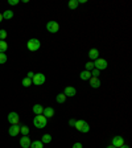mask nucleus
Returning a JSON list of instances; mask_svg holds the SVG:
<instances>
[{
  "label": "nucleus",
  "mask_w": 132,
  "mask_h": 148,
  "mask_svg": "<svg viewBox=\"0 0 132 148\" xmlns=\"http://www.w3.org/2000/svg\"><path fill=\"white\" fill-rule=\"evenodd\" d=\"M8 122L11 123V126H17V124H20V116H18L17 112H9Z\"/></svg>",
  "instance_id": "6"
},
{
  "label": "nucleus",
  "mask_w": 132,
  "mask_h": 148,
  "mask_svg": "<svg viewBox=\"0 0 132 148\" xmlns=\"http://www.w3.org/2000/svg\"><path fill=\"white\" fill-rule=\"evenodd\" d=\"M3 21V15H1V13H0V23Z\"/></svg>",
  "instance_id": "34"
},
{
  "label": "nucleus",
  "mask_w": 132,
  "mask_h": 148,
  "mask_svg": "<svg viewBox=\"0 0 132 148\" xmlns=\"http://www.w3.org/2000/svg\"><path fill=\"white\" fill-rule=\"evenodd\" d=\"M3 15V18H5V20H9V18H12L13 17V12L12 11H4V13H1Z\"/></svg>",
  "instance_id": "21"
},
{
  "label": "nucleus",
  "mask_w": 132,
  "mask_h": 148,
  "mask_svg": "<svg viewBox=\"0 0 132 148\" xmlns=\"http://www.w3.org/2000/svg\"><path fill=\"white\" fill-rule=\"evenodd\" d=\"M75 123H77V120H75V119H70V120H69V124H70V126H75Z\"/></svg>",
  "instance_id": "32"
},
{
  "label": "nucleus",
  "mask_w": 132,
  "mask_h": 148,
  "mask_svg": "<svg viewBox=\"0 0 132 148\" xmlns=\"http://www.w3.org/2000/svg\"><path fill=\"white\" fill-rule=\"evenodd\" d=\"M33 112L36 115H42V112H44V107H42V105H34L33 106Z\"/></svg>",
  "instance_id": "15"
},
{
  "label": "nucleus",
  "mask_w": 132,
  "mask_h": 148,
  "mask_svg": "<svg viewBox=\"0 0 132 148\" xmlns=\"http://www.w3.org/2000/svg\"><path fill=\"white\" fill-rule=\"evenodd\" d=\"M21 85L24 87H29L32 85V79H29V78H24V79L21 81Z\"/></svg>",
  "instance_id": "23"
},
{
  "label": "nucleus",
  "mask_w": 132,
  "mask_h": 148,
  "mask_svg": "<svg viewBox=\"0 0 132 148\" xmlns=\"http://www.w3.org/2000/svg\"><path fill=\"white\" fill-rule=\"evenodd\" d=\"M8 57H7L5 53H0V64H5Z\"/></svg>",
  "instance_id": "26"
},
{
  "label": "nucleus",
  "mask_w": 132,
  "mask_h": 148,
  "mask_svg": "<svg viewBox=\"0 0 132 148\" xmlns=\"http://www.w3.org/2000/svg\"><path fill=\"white\" fill-rule=\"evenodd\" d=\"M7 49H8V44H7L5 41L0 40V53H5Z\"/></svg>",
  "instance_id": "20"
},
{
  "label": "nucleus",
  "mask_w": 132,
  "mask_h": 148,
  "mask_svg": "<svg viewBox=\"0 0 132 148\" xmlns=\"http://www.w3.org/2000/svg\"><path fill=\"white\" fill-rule=\"evenodd\" d=\"M33 124L37 128H45L46 124H48V119L44 115H36L33 119Z\"/></svg>",
  "instance_id": "1"
},
{
  "label": "nucleus",
  "mask_w": 132,
  "mask_h": 148,
  "mask_svg": "<svg viewBox=\"0 0 132 148\" xmlns=\"http://www.w3.org/2000/svg\"><path fill=\"white\" fill-rule=\"evenodd\" d=\"M107 61L106 60H103V58H98V60H95L94 61V68L96 69V70H105L106 68H107Z\"/></svg>",
  "instance_id": "5"
},
{
  "label": "nucleus",
  "mask_w": 132,
  "mask_h": 148,
  "mask_svg": "<svg viewBox=\"0 0 132 148\" xmlns=\"http://www.w3.org/2000/svg\"><path fill=\"white\" fill-rule=\"evenodd\" d=\"M40 46H41V42L40 40H37V38H31V40L27 42V48L31 52H36V50L40 49Z\"/></svg>",
  "instance_id": "3"
},
{
  "label": "nucleus",
  "mask_w": 132,
  "mask_h": 148,
  "mask_svg": "<svg viewBox=\"0 0 132 148\" xmlns=\"http://www.w3.org/2000/svg\"><path fill=\"white\" fill-rule=\"evenodd\" d=\"M34 77V73L33 71H28V74H27V78H29V79H32V78Z\"/></svg>",
  "instance_id": "31"
},
{
  "label": "nucleus",
  "mask_w": 132,
  "mask_h": 148,
  "mask_svg": "<svg viewBox=\"0 0 132 148\" xmlns=\"http://www.w3.org/2000/svg\"><path fill=\"white\" fill-rule=\"evenodd\" d=\"M102 82L99 78H95V77H91L90 78V86L92 87V89H98V87H101Z\"/></svg>",
  "instance_id": "12"
},
{
  "label": "nucleus",
  "mask_w": 132,
  "mask_h": 148,
  "mask_svg": "<svg viewBox=\"0 0 132 148\" xmlns=\"http://www.w3.org/2000/svg\"><path fill=\"white\" fill-rule=\"evenodd\" d=\"M89 57L91 61H95L99 58V50L98 49H90L89 50Z\"/></svg>",
  "instance_id": "14"
},
{
  "label": "nucleus",
  "mask_w": 132,
  "mask_h": 148,
  "mask_svg": "<svg viewBox=\"0 0 132 148\" xmlns=\"http://www.w3.org/2000/svg\"><path fill=\"white\" fill-rule=\"evenodd\" d=\"M68 7L70 9H75L78 7V0H70V1H69V4H68Z\"/></svg>",
  "instance_id": "22"
},
{
  "label": "nucleus",
  "mask_w": 132,
  "mask_h": 148,
  "mask_svg": "<svg viewBox=\"0 0 132 148\" xmlns=\"http://www.w3.org/2000/svg\"><path fill=\"white\" fill-rule=\"evenodd\" d=\"M20 132H21L24 136H27L28 134H29V128H28V126H20Z\"/></svg>",
  "instance_id": "24"
},
{
  "label": "nucleus",
  "mask_w": 132,
  "mask_h": 148,
  "mask_svg": "<svg viewBox=\"0 0 132 148\" xmlns=\"http://www.w3.org/2000/svg\"><path fill=\"white\" fill-rule=\"evenodd\" d=\"M46 81V77H45V74L42 73H37L34 74V77L32 78V83L33 85H37V86H41V85H44Z\"/></svg>",
  "instance_id": "4"
},
{
  "label": "nucleus",
  "mask_w": 132,
  "mask_h": 148,
  "mask_svg": "<svg viewBox=\"0 0 132 148\" xmlns=\"http://www.w3.org/2000/svg\"><path fill=\"white\" fill-rule=\"evenodd\" d=\"M75 128L79 131V132H83V134H87L90 131V126L87 122H85V120H77V123H75Z\"/></svg>",
  "instance_id": "2"
},
{
  "label": "nucleus",
  "mask_w": 132,
  "mask_h": 148,
  "mask_svg": "<svg viewBox=\"0 0 132 148\" xmlns=\"http://www.w3.org/2000/svg\"><path fill=\"white\" fill-rule=\"evenodd\" d=\"M50 142H52V136H50L49 134L42 135V138H41V143H42V144H46V143H50Z\"/></svg>",
  "instance_id": "19"
},
{
  "label": "nucleus",
  "mask_w": 132,
  "mask_h": 148,
  "mask_svg": "<svg viewBox=\"0 0 132 148\" xmlns=\"http://www.w3.org/2000/svg\"><path fill=\"white\" fill-rule=\"evenodd\" d=\"M107 148H115V147H114V145H108Z\"/></svg>",
  "instance_id": "35"
},
{
  "label": "nucleus",
  "mask_w": 132,
  "mask_h": 148,
  "mask_svg": "<svg viewBox=\"0 0 132 148\" xmlns=\"http://www.w3.org/2000/svg\"><path fill=\"white\" fill-rule=\"evenodd\" d=\"M92 69H94V62H92V61L87 62V64H86V69H85V70H87V71H91Z\"/></svg>",
  "instance_id": "28"
},
{
  "label": "nucleus",
  "mask_w": 132,
  "mask_h": 148,
  "mask_svg": "<svg viewBox=\"0 0 132 148\" xmlns=\"http://www.w3.org/2000/svg\"><path fill=\"white\" fill-rule=\"evenodd\" d=\"M18 134H20V124H17V126H11L8 128L9 136H17Z\"/></svg>",
  "instance_id": "11"
},
{
  "label": "nucleus",
  "mask_w": 132,
  "mask_h": 148,
  "mask_svg": "<svg viewBox=\"0 0 132 148\" xmlns=\"http://www.w3.org/2000/svg\"><path fill=\"white\" fill-rule=\"evenodd\" d=\"M31 138L29 136H23V138H20V145H21L23 148H29L31 147Z\"/></svg>",
  "instance_id": "10"
},
{
  "label": "nucleus",
  "mask_w": 132,
  "mask_h": 148,
  "mask_svg": "<svg viewBox=\"0 0 132 148\" xmlns=\"http://www.w3.org/2000/svg\"><path fill=\"white\" fill-rule=\"evenodd\" d=\"M124 144V139L122 138V136H114L112 138V140H111V145H114L115 148H120L122 145Z\"/></svg>",
  "instance_id": "8"
},
{
  "label": "nucleus",
  "mask_w": 132,
  "mask_h": 148,
  "mask_svg": "<svg viewBox=\"0 0 132 148\" xmlns=\"http://www.w3.org/2000/svg\"><path fill=\"white\" fill-rule=\"evenodd\" d=\"M46 29H48V32H50V33H57L60 29V24L57 21H48Z\"/></svg>",
  "instance_id": "7"
},
{
  "label": "nucleus",
  "mask_w": 132,
  "mask_h": 148,
  "mask_svg": "<svg viewBox=\"0 0 132 148\" xmlns=\"http://www.w3.org/2000/svg\"><path fill=\"white\" fill-rule=\"evenodd\" d=\"M7 36H8V33H7L5 29H0V40L4 41L7 38Z\"/></svg>",
  "instance_id": "25"
},
{
  "label": "nucleus",
  "mask_w": 132,
  "mask_h": 148,
  "mask_svg": "<svg viewBox=\"0 0 132 148\" xmlns=\"http://www.w3.org/2000/svg\"><path fill=\"white\" fill-rule=\"evenodd\" d=\"M29 148H44V144L41 143V140H34V142L31 143Z\"/></svg>",
  "instance_id": "17"
},
{
  "label": "nucleus",
  "mask_w": 132,
  "mask_h": 148,
  "mask_svg": "<svg viewBox=\"0 0 132 148\" xmlns=\"http://www.w3.org/2000/svg\"><path fill=\"white\" fill-rule=\"evenodd\" d=\"M71 148H83V145H82V143L77 142V143H74L73 147H71Z\"/></svg>",
  "instance_id": "29"
},
{
  "label": "nucleus",
  "mask_w": 132,
  "mask_h": 148,
  "mask_svg": "<svg viewBox=\"0 0 132 148\" xmlns=\"http://www.w3.org/2000/svg\"><path fill=\"white\" fill-rule=\"evenodd\" d=\"M90 73H91V77H95V78H99V75H101V71L96 70V69H92Z\"/></svg>",
  "instance_id": "27"
},
{
  "label": "nucleus",
  "mask_w": 132,
  "mask_h": 148,
  "mask_svg": "<svg viewBox=\"0 0 132 148\" xmlns=\"http://www.w3.org/2000/svg\"><path fill=\"white\" fill-rule=\"evenodd\" d=\"M55 101H57V103H64L66 101V95H65L64 92H60L58 95L55 97Z\"/></svg>",
  "instance_id": "18"
},
{
  "label": "nucleus",
  "mask_w": 132,
  "mask_h": 148,
  "mask_svg": "<svg viewBox=\"0 0 132 148\" xmlns=\"http://www.w3.org/2000/svg\"><path fill=\"white\" fill-rule=\"evenodd\" d=\"M64 94L66 95V98H68V97L71 98V97H74L77 94V90H75V87H73V86H66L64 90Z\"/></svg>",
  "instance_id": "9"
},
{
  "label": "nucleus",
  "mask_w": 132,
  "mask_h": 148,
  "mask_svg": "<svg viewBox=\"0 0 132 148\" xmlns=\"http://www.w3.org/2000/svg\"><path fill=\"white\" fill-rule=\"evenodd\" d=\"M120 148H129V147H128V145H127V144H123V145H122V147H120Z\"/></svg>",
  "instance_id": "33"
},
{
  "label": "nucleus",
  "mask_w": 132,
  "mask_h": 148,
  "mask_svg": "<svg viewBox=\"0 0 132 148\" xmlns=\"http://www.w3.org/2000/svg\"><path fill=\"white\" fill-rule=\"evenodd\" d=\"M8 4H9V5H17L18 0H8Z\"/></svg>",
  "instance_id": "30"
},
{
  "label": "nucleus",
  "mask_w": 132,
  "mask_h": 148,
  "mask_svg": "<svg viewBox=\"0 0 132 148\" xmlns=\"http://www.w3.org/2000/svg\"><path fill=\"white\" fill-rule=\"evenodd\" d=\"M79 78L82 81H87V79H90V78H91V73H90V71H87V70H83V71H81Z\"/></svg>",
  "instance_id": "16"
},
{
  "label": "nucleus",
  "mask_w": 132,
  "mask_h": 148,
  "mask_svg": "<svg viewBox=\"0 0 132 148\" xmlns=\"http://www.w3.org/2000/svg\"><path fill=\"white\" fill-rule=\"evenodd\" d=\"M42 115L46 118V119H48V118L54 116V108H53V107H44Z\"/></svg>",
  "instance_id": "13"
}]
</instances>
